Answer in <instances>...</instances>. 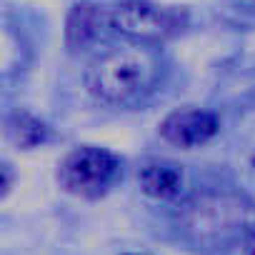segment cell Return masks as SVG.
Wrapping results in <instances>:
<instances>
[{
    "instance_id": "52a82bcc",
    "label": "cell",
    "mask_w": 255,
    "mask_h": 255,
    "mask_svg": "<svg viewBox=\"0 0 255 255\" xmlns=\"http://www.w3.org/2000/svg\"><path fill=\"white\" fill-rule=\"evenodd\" d=\"M138 183L148 198L173 200L183 193L185 175H183L180 165H175L170 160H148L138 173Z\"/></svg>"
},
{
    "instance_id": "30bf717a",
    "label": "cell",
    "mask_w": 255,
    "mask_h": 255,
    "mask_svg": "<svg viewBox=\"0 0 255 255\" xmlns=\"http://www.w3.org/2000/svg\"><path fill=\"white\" fill-rule=\"evenodd\" d=\"M10 183H13V178H10V165H3V195L10 190Z\"/></svg>"
},
{
    "instance_id": "8fae6325",
    "label": "cell",
    "mask_w": 255,
    "mask_h": 255,
    "mask_svg": "<svg viewBox=\"0 0 255 255\" xmlns=\"http://www.w3.org/2000/svg\"><path fill=\"white\" fill-rule=\"evenodd\" d=\"M125 255H145V253H125Z\"/></svg>"
},
{
    "instance_id": "6da1fadb",
    "label": "cell",
    "mask_w": 255,
    "mask_h": 255,
    "mask_svg": "<svg viewBox=\"0 0 255 255\" xmlns=\"http://www.w3.org/2000/svg\"><path fill=\"white\" fill-rule=\"evenodd\" d=\"M158 58L148 48H110L90 60L85 70V88L95 100L123 108L145 98L158 83Z\"/></svg>"
},
{
    "instance_id": "5b68a950",
    "label": "cell",
    "mask_w": 255,
    "mask_h": 255,
    "mask_svg": "<svg viewBox=\"0 0 255 255\" xmlns=\"http://www.w3.org/2000/svg\"><path fill=\"white\" fill-rule=\"evenodd\" d=\"M218 128H220V120L210 110L185 108V110L170 113L160 123V135L178 148H198L215 138Z\"/></svg>"
},
{
    "instance_id": "8992f818",
    "label": "cell",
    "mask_w": 255,
    "mask_h": 255,
    "mask_svg": "<svg viewBox=\"0 0 255 255\" xmlns=\"http://www.w3.org/2000/svg\"><path fill=\"white\" fill-rule=\"evenodd\" d=\"M110 25V15H105L98 5L93 3H75L68 13L65 20V43L70 50H83L90 48Z\"/></svg>"
},
{
    "instance_id": "3957f363",
    "label": "cell",
    "mask_w": 255,
    "mask_h": 255,
    "mask_svg": "<svg viewBox=\"0 0 255 255\" xmlns=\"http://www.w3.org/2000/svg\"><path fill=\"white\" fill-rule=\"evenodd\" d=\"M118 178H120V160L110 150L95 145H83L70 150L58 165L60 188L85 200L103 198L115 185Z\"/></svg>"
},
{
    "instance_id": "277c9868",
    "label": "cell",
    "mask_w": 255,
    "mask_h": 255,
    "mask_svg": "<svg viewBox=\"0 0 255 255\" xmlns=\"http://www.w3.org/2000/svg\"><path fill=\"white\" fill-rule=\"evenodd\" d=\"M183 15L175 8H163L148 0H123L110 13V28L138 45L160 43L180 30Z\"/></svg>"
},
{
    "instance_id": "ba28073f",
    "label": "cell",
    "mask_w": 255,
    "mask_h": 255,
    "mask_svg": "<svg viewBox=\"0 0 255 255\" xmlns=\"http://www.w3.org/2000/svg\"><path fill=\"white\" fill-rule=\"evenodd\" d=\"M8 135L13 138V143L18 148L30 150V148L48 140V128L38 118H33L30 113H15L8 123Z\"/></svg>"
},
{
    "instance_id": "7a4b0ae2",
    "label": "cell",
    "mask_w": 255,
    "mask_h": 255,
    "mask_svg": "<svg viewBox=\"0 0 255 255\" xmlns=\"http://www.w3.org/2000/svg\"><path fill=\"white\" fill-rule=\"evenodd\" d=\"M253 205L248 198L228 190H208L188 198L178 210L180 235L198 248H223L248 235Z\"/></svg>"
},
{
    "instance_id": "7c38bea8",
    "label": "cell",
    "mask_w": 255,
    "mask_h": 255,
    "mask_svg": "<svg viewBox=\"0 0 255 255\" xmlns=\"http://www.w3.org/2000/svg\"><path fill=\"white\" fill-rule=\"evenodd\" d=\"M253 165H255V158H253Z\"/></svg>"
},
{
    "instance_id": "9c48e42d",
    "label": "cell",
    "mask_w": 255,
    "mask_h": 255,
    "mask_svg": "<svg viewBox=\"0 0 255 255\" xmlns=\"http://www.w3.org/2000/svg\"><path fill=\"white\" fill-rule=\"evenodd\" d=\"M245 255H255V228H250L245 235Z\"/></svg>"
}]
</instances>
